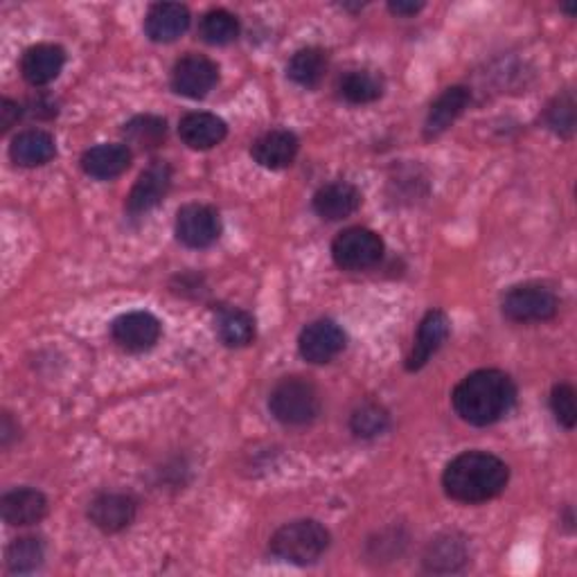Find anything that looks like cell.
Segmentation results:
<instances>
[{
    "mask_svg": "<svg viewBox=\"0 0 577 577\" xmlns=\"http://www.w3.org/2000/svg\"><path fill=\"white\" fill-rule=\"evenodd\" d=\"M43 557H45V546L41 540L19 537L8 548V568L10 573H17V575L32 573L43 564Z\"/></svg>",
    "mask_w": 577,
    "mask_h": 577,
    "instance_id": "obj_29",
    "label": "cell"
},
{
    "mask_svg": "<svg viewBox=\"0 0 577 577\" xmlns=\"http://www.w3.org/2000/svg\"><path fill=\"white\" fill-rule=\"evenodd\" d=\"M331 258L344 271H366L383 258V239L368 228H348L336 235Z\"/></svg>",
    "mask_w": 577,
    "mask_h": 577,
    "instance_id": "obj_6",
    "label": "cell"
},
{
    "mask_svg": "<svg viewBox=\"0 0 577 577\" xmlns=\"http://www.w3.org/2000/svg\"><path fill=\"white\" fill-rule=\"evenodd\" d=\"M0 514L8 525H34L47 514V499L32 488H19L0 499Z\"/></svg>",
    "mask_w": 577,
    "mask_h": 577,
    "instance_id": "obj_21",
    "label": "cell"
},
{
    "mask_svg": "<svg viewBox=\"0 0 577 577\" xmlns=\"http://www.w3.org/2000/svg\"><path fill=\"white\" fill-rule=\"evenodd\" d=\"M327 73V55L320 47H303L288 59L286 75L294 84L303 88H316Z\"/></svg>",
    "mask_w": 577,
    "mask_h": 577,
    "instance_id": "obj_24",
    "label": "cell"
},
{
    "mask_svg": "<svg viewBox=\"0 0 577 577\" xmlns=\"http://www.w3.org/2000/svg\"><path fill=\"white\" fill-rule=\"evenodd\" d=\"M329 548V533L325 525L314 519H298L277 527L269 542V551L275 559L286 564L307 566L318 562Z\"/></svg>",
    "mask_w": 577,
    "mask_h": 577,
    "instance_id": "obj_3",
    "label": "cell"
},
{
    "mask_svg": "<svg viewBox=\"0 0 577 577\" xmlns=\"http://www.w3.org/2000/svg\"><path fill=\"white\" fill-rule=\"evenodd\" d=\"M221 235V217L204 204H187L176 215V237L187 249H208Z\"/></svg>",
    "mask_w": 577,
    "mask_h": 577,
    "instance_id": "obj_7",
    "label": "cell"
},
{
    "mask_svg": "<svg viewBox=\"0 0 577 577\" xmlns=\"http://www.w3.org/2000/svg\"><path fill=\"white\" fill-rule=\"evenodd\" d=\"M269 411L284 426H307L320 415V393L303 377H284L269 395Z\"/></svg>",
    "mask_w": 577,
    "mask_h": 577,
    "instance_id": "obj_4",
    "label": "cell"
},
{
    "mask_svg": "<svg viewBox=\"0 0 577 577\" xmlns=\"http://www.w3.org/2000/svg\"><path fill=\"white\" fill-rule=\"evenodd\" d=\"M346 348V331L341 325H336L329 318H320L309 323L298 339L301 357L309 363H329L334 357H339Z\"/></svg>",
    "mask_w": 577,
    "mask_h": 577,
    "instance_id": "obj_9",
    "label": "cell"
},
{
    "mask_svg": "<svg viewBox=\"0 0 577 577\" xmlns=\"http://www.w3.org/2000/svg\"><path fill=\"white\" fill-rule=\"evenodd\" d=\"M546 124L553 133L562 138H570L575 131V98L566 90L548 105L546 109Z\"/></svg>",
    "mask_w": 577,
    "mask_h": 577,
    "instance_id": "obj_31",
    "label": "cell"
},
{
    "mask_svg": "<svg viewBox=\"0 0 577 577\" xmlns=\"http://www.w3.org/2000/svg\"><path fill=\"white\" fill-rule=\"evenodd\" d=\"M226 122L219 116L206 111L187 113L178 122V135L189 150H213L226 138Z\"/></svg>",
    "mask_w": 577,
    "mask_h": 577,
    "instance_id": "obj_18",
    "label": "cell"
},
{
    "mask_svg": "<svg viewBox=\"0 0 577 577\" xmlns=\"http://www.w3.org/2000/svg\"><path fill=\"white\" fill-rule=\"evenodd\" d=\"M124 138L129 144H133V148L138 150H156L163 144L165 135H167V122L159 116H152V113H144V116H135L133 120H129L122 129Z\"/></svg>",
    "mask_w": 577,
    "mask_h": 577,
    "instance_id": "obj_25",
    "label": "cell"
},
{
    "mask_svg": "<svg viewBox=\"0 0 577 577\" xmlns=\"http://www.w3.org/2000/svg\"><path fill=\"white\" fill-rule=\"evenodd\" d=\"M21 116H23V107L19 102L8 100V98L0 102V127H3V131L14 127Z\"/></svg>",
    "mask_w": 577,
    "mask_h": 577,
    "instance_id": "obj_33",
    "label": "cell"
},
{
    "mask_svg": "<svg viewBox=\"0 0 577 577\" xmlns=\"http://www.w3.org/2000/svg\"><path fill=\"white\" fill-rule=\"evenodd\" d=\"M239 21L226 10H213L202 19V39L210 45H228L239 36Z\"/></svg>",
    "mask_w": 577,
    "mask_h": 577,
    "instance_id": "obj_30",
    "label": "cell"
},
{
    "mask_svg": "<svg viewBox=\"0 0 577 577\" xmlns=\"http://www.w3.org/2000/svg\"><path fill=\"white\" fill-rule=\"evenodd\" d=\"M111 336L129 352H148L161 339V320L150 312H129L113 320Z\"/></svg>",
    "mask_w": 577,
    "mask_h": 577,
    "instance_id": "obj_11",
    "label": "cell"
},
{
    "mask_svg": "<svg viewBox=\"0 0 577 577\" xmlns=\"http://www.w3.org/2000/svg\"><path fill=\"white\" fill-rule=\"evenodd\" d=\"M341 98L350 105L377 102L383 92V81L372 70H350L339 84Z\"/></svg>",
    "mask_w": 577,
    "mask_h": 577,
    "instance_id": "obj_26",
    "label": "cell"
},
{
    "mask_svg": "<svg viewBox=\"0 0 577 577\" xmlns=\"http://www.w3.org/2000/svg\"><path fill=\"white\" fill-rule=\"evenodd\" d=\"M465 559H467L465 540H456V535H447V537H440L428 546L424 564H426L428 570L449 573V570H456L458 566H462Z\"/></svg>",
    "mask_w": 577,
    "mask_h": 577,
    "instance_id": "obj_28",
    "label": "cell"
},
{
    "mask_svg": "<svg viewBox=\"0 0 577 577\" xmlns=\"http://www.w3.org/2000/svg\"><path fill=\"white\" fill-rule=\"evenodd\" d=\"M219 81V68L204 55H185L174 64L172 88L189 100H204Z\"/></svg>",
    "mask_w": 577,
    "mask_h": 577,
    "instance_id": "obj_8",
    "label": "cell"
},
{
    "mask_svg": "<svg viewBox=\"0 0 577 577\" xmlns=\"http://www.w3.org/2000/svg\"><path fill=\"white\" fill-rule=\"evenodd\" d=\"M170 187H172V167L165 161L152 163L138 176L135 185L131 187L127 197V213L131 217L148 215L167 197Z\"/></svg>",
    "mask_w": 577,
    "mask_h": 577,
    "instance_id": "obj_10",
    "label": "cell"
},
{
    "mask_svg": "<svg viewBox=\"0 0 577 577\" xmlns=\"http://www.w3.org/2000/svg\"><path fill=\"white\" fill-rule=\"evenodd\" d=\"M361 206V192L348 181L323 185L314 195V213L325 221H341L355 215Z\"/></svg>",
    "mask_w": 577,
    "mask_h": 577,
    "instance_id": "obj_14",
    "label": "cell"
},
{
    "mask_svg": "<svg viewBox=\"0 0 577 577\" xmlns=\"http://www.w3.org/2000/svg\"><path fill=\"white\" fill-rule=\"evenodd\" d=\"M559 301L553 288L535 282L512 286L503 298V316L512 323H544L555 318Z\"/></svg>",
    "mask_w": 577,
    "mask_h": 577,
    "instance_id": "obj_5",
    "label": "cell"
},
{
    "mask_svg": "<svg viewBox=\"0 0 577 577\" xmlns=\"http://www.w3.org/2000/svg\"><path fill=\"white\" fill-rule=\"evenodd\" d=\"M454 409L471 426L501 422L516 404V387L510 374L486 368L467 374L451 395Z\"/></svg>",
    "mask_w": 577,
    "mask_h": 577,
    "instance_id": "obj_1",
    "label": "cell"
},
{
    "mask_svg": "<svg viewBox=\"0 0 577 577\" xmlns=\"http://www.w3.org/2000/svg\"><path fill=\"white\" fill-rule=\"evenodd\" d=\"M138 514V503L124 492H102L88 505V519L98 531L113 535L122 533L133 523Z\"/></svg>",
    "mask_w": 577,
    "mask_h": 577,
    "instance_id": "obj_12",
    "label": "cell"
},
{
    "mask_svg": "<svg viewBox=\"0 0 577 577\" xmlns=\"http://www.w3.org/2000/svg\"><path fill=\"white\" fill-rule=\"evenodd\" d=\"M57 154L55 138L43 129L21 131L10 144V159L21 167H41Z\"/></svg>",
    "mask_w": 577,
    "mask_h": 577,
    "instance_id": "obj_22",
    "label": "cell"
},
{
    "mask_svg": "<svg viewBox=\"0 0 577 577\" xmlns=\"http://www.w3.org/2000/svg\"><path fill=\"white\" fill-rule=\"evenodd\" d=\"M551 409L557 417V422L564 428H575L577 424V406H575V391L570 383H557L551 393Z\"/></svg>",
    "mask_w": 577,
    "mask_h": 577,
    "instance_id": "obj_32",
    "label": "cell"
},
{
    "mask_svg": "<svg viewBox=\"0 0 577 577\" xmlns=\"http://www.w3.org/2000/svg\"><path fill=\"white\" fill-rule=\"evenodd\" d=\"M447 339H449L447 314L440 312V309H431L420 323V329H417V336H415V346H413V350L406 359V370L409 372L422 370L428 363V359L445 346Z\"/></svg>",
    "mask_w": 577,
    "mask_h": 577,
    "instance_id": "obj_13",
    "label": "cell"
},
{
    "mask_svg": "<svg viewBox=\"0 0 577 577\" xmlns=\"http://www.w3.org/2000/svg\"><path fill=\"white\" fill-rule=\"evenodd\" d=\"M422 8L424 3H415V0H395V3L389 6V10L398 17H415Z\"/></svg>",
    "mask_w": 577,
    "mask_h": 577,
    "instance_id": "obj_34",
    "label": "cell"
},
{
    "mask_svg": "<svg viewBox=\"0 0 577 577\" xmlns=\"http://www.w3.org/2000/svg\"><path fill=\"white\" fill-rule=\"evenodd\" d=\"M510 480V467L494 454L465 451L456 456L445 473L443 488L458 503H486L497 499Z\"/></svg>",
    "mask_w": 577,
    "mask_h": 577,
    "instance_id": "obj_2",
    "label": "cell"
},
{
    "mask_svg": "<svg viewBox=\"0 0 577 577\" xmlns=\"http://www.w3.org/2000/svg\"><path fill=\"white\" fill-rule=\"evenodd\" d=\"M189 10L181 3H156L144 17V32L154 43H172L189 28Z\"/></svg>",
    "mask_w": 577,
    "mask_h": 577,
    "instance_id": "obj_19",
    "label": "cell"
},
{
    "mask_svg": "<svg viewBox=\"0 0 577 577\" xmlns=\"http://www.w3.org/2000/svg\"><path fill=\"white\" fill-rule=\"evenodd\" d=\"M129 165H131V150L127 144H118V142L95 144V148H90L81 156V170L98 181L118 178L129 170Z\"/></svg>",
    "mask_w": 577,
    "mask_h": 577,
    "instance_id": "obj_17",
    "label": "cell"
},
{
    "mask_svg": "<svg viewBox=\"0 0 577 577\" xmlns=\"http://www.w3.org/2000/svg\"><path fill=\"white\" fill-rule=\"evenodd\" d=\"M391 424L389 411L377 402H363L350 415V431L361 440H372L387 433Z\"/></svg>",
    "mask_w": 577,
    "mask_h": 577,
    "instance_id": "obj_27",
    "label": "cell"
},
{
    "mask_svg": "<svg viewBox=\"0 0 577 577\" xmlns=\"http://www.w3.org/2000/svg\"><path fill=\"white\" fill-rule=\"evenodd\" d=\"M217 334L226 348H247L255 339V320L244 309L226 307L217 316Z\"/></svg>",
    "mask_w": 577,
    "mask_h": 577,
    "instance_id": "obj_23",
    "label": "cell"
},
{
    "mask_svg": "<svg viewBox=\"0 0 577 577\" xmlns=\"http://www.w3.org/2000/svg\"><path fill=\"white\" fill-rule=\"evenodd\" d=\"M66 64L64 47L55 43H39L25 51L21 59V73L30 86H47L59 77Z\"/></svg>",
    "mask_w": 577,
    "mask_h": 577,
    "instance_id": "obj_16",
    "label": "cell"
},
{
    "mask_svg": "<svg viewBox=\"0 0 577 577\" xmlns=\"http://www.w3.org/2000/svg\"><path fill=\"white\" fill-rule=\"evenodd\" d=\"M469 102H471L469 88H465V86L447 88L428 109V116H426V122H424V135L428 140L443 135L465 113Z\"/></svg>",
    "mask_w": 577,
    "mask_h": 577,
    "instance_id": "obj_20",
    "label": "cell"
},
{
    "mask_svg": "<svg viewBox=\"0 0 577 577\" xmlns=\"http://www.w3.org/2000/svg\"><path fill=\"white\" fill-rule=\"evenodd\" d=\"M298 150H301V142L296 133L286 129H273L253 142L251 156L255 159L258 165L266 170H284L296 161Z\"/></svg>",
    "mask_w": 577,
    "mask_h": 577,
    "instance_id": "obj_15",
    "label": "cell"
}]
</instances>
